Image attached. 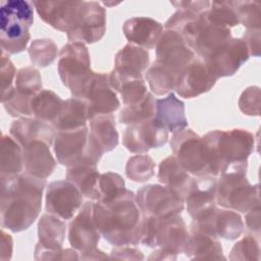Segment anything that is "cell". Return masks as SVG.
<instances>
[{"label":"cell","mask_w":261,"mask_h":261,"mask_svg":"<svg viewBox=\"0 0 261 261\" xmlns=\"http://www.w3.org/2000/svg\"><path fill=\"white\" fill-rule=\"evenodd\" d=\"M123 178L112 171L100 174L98 180L99 199L97 202H109L125 192Z\"/></svg>","instance_id":"43"},{"label":"cell","mask_w":261,"mask_h":261,"mask_svg":"<svg viewBox=\"0 0 261 261\" xmlns=\"http://www.w3.org/2000/svg\"><path fill=\"white\" fill-rule=\"evenodd\" d=\"M118 133L116 130L113 114L98 115L90 119L87 154L98 163L102 155L110 152L118 145Z\"/></svg>","instance_id":"19"},{"label":"cell","mask_w":261,"mask_h":261,"mask_svg":"<svg viewBox=\"0 0 261 261\" xmlns=\"http://www.w3.org/2000/svg\"><path fill=\"white\" fill-rule=\"evenodd\" d=\"M57 69L62 84L70 90L72 97L83 100L95 74L91 69L87 46L80 42H69L64 45L59 52Z\"/></svg>","instance_id":"5"},{"label":"cell","mask_w":261,"mask_h":261,"mask_svg":"<svg viewBox=\"0 0 261 261\" xmlns=\"http://www.w3.org/2000/svg\"><path fill=\"white\" fill-rule=\"evenodd\" d=\"M144 214L129 190L109 202L94 204V220L101 236L115 247L138 245L143 233Z\"/></svg>","instance_id":"2"},{"label":"cell","mask_w":261,"mask_h":261,"mask_svg":"<svg viewBox=\"0 0 261 261\" xmlns=\"http://www.w3.org/2000/svg\"><path fill=\"white\" fill-rule=\"evenodd\" d=\"M179 34L194 53L204 61L232 38L229 29L209 22L204 12L189 21Z\"/></svg>","instance_id":"8"},{"label":"cell","mask_w":261,"mask_h":261,"mask_svg":"<svg viewBox=\"0 0 261 261\" xmlns=\"http://www.w3.org/2000/svg\"><path fill=\"white\" fill-rule=\"evenodd\" d=\"M99 171L97 164L80 162L67 168L66 179L72 182L82 193L83 196L98 201V180Z\"/></svg>","instance_id":"31"},{"label":"cell","mask_w":261,"mask_h":261,"mask_svg":"<svg viewBox=\"0 0 261 261\" xmlns=\"http://www.w3.org/2000/svg\"><path fill=\"white\" fill-rule=\"evenodd\" d=\"M14 87L25 94L36 95L42 90V79L39 70L33 66L20 68L16 73Z\"/></svg>","instance_id":"45"},{"label":"cell","mask_w":261,"mask_h":261,"mask_svg":"<svg viewBox=\"0 0 261 261\" xmlns=\"http://www.w3.org/2000/svg\"><path fill=\"white\" fill-rule=\"evenodd\" d=\"M89 128L87 125L76 129L57 132L53 150L58 162L64 166H72L80 162L95 163L87 154Z\"/></svg>","instance_id":"14"},{"label":"cell","mask_w":261,"mask_h":261,"mask_svg":"<svg viewBox=\"0 0 261 261\" xmlns=\"http://www.w3.org/2000/svg\"><path fill=\"white\" fill-rule=\"evenodd\" d=\"M136 202L144 215L156 217L179 214L185 208V201L169 188L161 185L142 187L137 193Z\"/></svg>","instance_id":"11"},{"label":"cell","mask_w":261,"mask_h":261,"mask_svg":"<svg viewBox=\"0 0 261 261\" xmlns=\"http://www.w3.org/2000/svg\"><path fill=\"white\" fill-rule=\"evenodd\" d=\"M156 113V99L153 94L148 92L145 97L133 105L125 106L119 112L118 120L120 123L136 125L154 119Z\"/></svg>","instance_id":"36"},{"label":"cell","mask_w":261,"mask_h":261,"mask_svg":"<svg viewBox=\"0 0 261 261\" xmlns=\"http://www.w3.org/2000/svg\"><path fill=\"white\" fill-rule=\"evenodd\" d=\"M146 80L151 91L157 96L169 94L175 89L178 76L155 60L146 70Z\"/></svg>","instance_id":"38"},{"label":"cell","mask_w":261,"mask_h":261,"mask_svg":"<svg viewBox=\"0 0 261 261\" xmlns=\"http://www.w3.org/2000/svg\"><path fill=\"white\" fill-rule=\"evenodd\" d=\"M173 156L191 175H212L202 137L190 128L174 132L170 139Z\"/></svg>","instance_id":"9"},{"label":"cell","mask_w":261,"mask_h":261,"mask_svg":"<svg viewBox=\"0 0 261 261\" xmlns=\"http://www.w3.org/2000/svg\"><path fill=\"white\" fill-rule=\"evenodd\" d=\"M21 148L27 173L43 179L52 174L57 162L50 151L49 144L44 141H34Z\"/></svg>","instance_id":"25"},{"label":"cell","mask_w":261,"mask_h":261,"mask_svg":"<svg viewBox=\"0 0 261 261\" xmlns=\"http://www.w3.org/2000/svg\"><path fill=\"white\" fill-rule=\"evenodd\" d=\"M184 253L192 260L225 259L220 242L216 238L198 230H191Z\"/></svg>","instance_id":"30"},{"label":"cell","mask_w":261,"mask_h":261,"mask_svg":"<svg viewBox=\"0 0 261 261\" xmlns=\"http://www.w3.org/2000/svg\"><path fill=\"white\" fill-rule=\"evenodd\" d=\"M1 225L13 232L28 229L42 209L46 179L29 173L0 176Z\"/></svg>","instance_id":"1"},{"label":"cell","mask_w":261,"mask_h":261,"mask_svg":"<svg viewBox=\"0 0 261 261\" xmlns=\"http://www.w3.org/2000/svg\"><path fill=\"white\" fill-rule=\"evenodd\" d=\"M216 81L205 61L195 57L180 73L174 90L181 98L190 99L210 91Z\"/></svg>","instance_id":"22"},{"label":"cell","mask_w":261,"mask_h":261,"mask_svg":"<svg viewBox=\"0 0 261 261\" xmlns=\"http://www.w3.org/2000/svg\"><path fill=\"white\" fill-rule=\"evenodd\" d=\"M204 13L207 20L216 25L224 27L230 30L239 24L231 1L211 2L209 9Z\"/></svg>","instance_id":"41"},{"label":"cell","mask_w":261,"mask_h":261,"mask_svg":"<svg viewBox=\"0 0 261 261\" xmlns=\"http://www.w3.org/2000/svg\"><path fill=\"white\" fill-rule=\"evenodd\" d=\"M83 100L87 102L89 120L98 115L112 114L120 106V102L109 84L108 74L102 72H95Z\"/></svg>","instance_id":"20"},{"label":"cell","mask_w":261,"mask_h":261,"mask_svg":"<svg viewBox=\"0 0 261 261\" xmlns=\"http://www.w3.org/2000/svg\"><path fill=\"white\" fill-rule=\"evenodd\" d=\"M229 260H260V247L258 241L251 234L245 236L237 242L229 254Z\"/></svg>","instance_id":"46"},{"label":"cell","mask_w":261,"mask_h":261,"mask_svg":"<svg viewBox=\"0 0 261 261\" xmlns=\"http://www.w3.org/2000/svg\"><path fill=\"white\" fill-rule=\"evenodd\" d=\"M94 202L87 201L69 222L68 241L70 246L85 253L97 248L101 233L94 220Z\"/></svg>","instance_id":"17"},{"label":"cell","mask_w":261,"mask_h":261,"mask_svg":"<svg viewBox=\"0 0 261 261\" xmlns=\"http://www.w3.org/2000/svg\"><path fill=\"white\" fill-rule=\"evenodd\" d=\"M28 52L34 65L46 67L57 57V46L51 39H37L32 41Z\"/></svg>","instance_id":"40"},{"label":"cell","mask_w":261,"mask_h":261,"mask_svg":"<svg viewBox=\"0 0 261 261\" xmlns=\"http://www.w3.org/2000/svg\"><path fill=\"white\" fill-rule=\"evenodd\" d=\"M35 95H29L18 91L15 87L1 100L5 110L13 117H27L33 115L32 99Z\"/></svg>","instance_id":"42"},{"label":"cell","mask_w":261,"mask_h":261,"mask_svg":"<svg viewBox=\"0 0 261 261\" xmlns=\"http://www.w3.org/2000/svg\"><path fill=\"white\" fill-rule=\"evenodd\" d=\"M216 176L194 177L185 198L187 211L193 220L204 217L216 207Z\"/></svg>","instance_id":"21"},{"label":"cell","mask_w":261,"mask_h":261,"mask_svg":"<svg viewBox=\"0 0 261 261\" xmlns=\"http://www.w3.org/2000/svg\"><path fill=\"white\" fill-rule=\"evenodd\" d=\"M63 100L51 90H41L32 99V111L35 118L53 122L59 115Z\"/></svg>","instance_id":"37"},{"label":"cell","mask_w":261,"mask_h":261,"mask_svg":"<svg viewBox=\"0 0 261 261\" xmlns=\"http://www.w3.org/2000/svg\"><path fill=\"white\" fill-rule=\"evenodd\" d=\"M213 176L246 173L248 158L254 151L255 138L243 128L211 130L202 137Z\"/></svg>","instance_id":"3"},{"label":"cell","mask_w":261,"mask_h":261,"mask_svg":"<svg viewBox=\"0 0 261 261\" xmlns=\"http://www.w3.org/2000/svg\"><path fill=\"white\" fill-rule=\"evenodd\" d=\"M155 49L156 60L178 77L196 57L180 34L171 30H165L162 33Z\"/></svg>","instance_id":"13"},{"label":"cell","mask_w":261,"mask_h":261,"mask_svg":"<svg viewBox=\"0 0 261 261\" xmlns=\"http://www.w3.org/2000/svg\"><path fill=\"white\" fill-rule=\"evenodd\" d=\"M1 100L4 99L8 93L14 88L13 82L16 76V69L9 58V55L1 50Z\"/></svg>","instance_id":"48"},{"label":"cell","mask_w":261,"mask_h":261,"mask_svg":"<svg viewBox=\"0 0 261 261\" xmlns=\"http://www.w3.org/2000/svg\"><path fill=\"white\" fill-rule=\"evenodd\" d=\"M9 133L21 147L34 141H44L51 146L57 134L56 128L49 122L30 117H20L14 120L10 125Z\"/></svg>","instance_id":"26"},{"label":"cell","mask_w":261,"mask_h":261,"mask_svg":"<svg viewBox=\"0 0 261 261\" xmlns=\"http://www.w3.org/2000/svg\"><path fill=\"white\" fill-rule=\"evenodd\" d=\"M239 23L247 29H260L261 13L258 1H231Z\"/></svg>","instance_id":"44"},{"label":"cell","mask_w":261,"mask_h":261,"mask_svg":"<svg viewBox=\"0 0 261 261\" xmlns=\"http://www.w3.org/2000/svg\"><path fill=\"white\" fill-rule=\"evenodd\" d=\"M33 5L42 20L67 33L74 23L80 1H33Z\"/></svg>","instance_id":"23"},{"label":"cell","mask_w":261,"mask_h":261,"mask_svg":"<svg viewBox=\"0 0 261 261\" xmlns=\"http://www.w3.org/2000/svg\"><path fill=\"white\" fill-rule=\"evenodd\" d=\"M108 258L109 257L106 254H104V252H102L97 248L85 253H81V256H80V259H83V260H100V259L105 260Z\"/></svg>","instance_id":"56"},{"label":"cell","mask_w":261,"mask_h":261,"mask_svg":"<svg viewBox=\"0 0 261 261\" xmlns=\"http://www.w3.org/2000/svg\"><path fill=\"white\" fill-rule=\"evenodd\" d=\"M246 43L250 56L260 55V29H247L242 38Z\"/></svg>","instance_id":"51"},{"label":"cell","mask_w":261,"mask_h":261,"mask_svg":"<svg viewBox=\"0 0 261 261\" xmlns=\"http://www.w3.org/2000/svg\"><path fill=\"white\" fill-rule=\"evenodd\" d=\"M248 47L242 38H231L212 55L205 63L216 80L233 75L249 59Z\"/></svg>","instance_id":"16"},{"label":"cell","mask_w":261,"mask_h":261,"mask_svg":"<svg viewBox=\"0 0 261 261\" xmlns=\"http://www.w3.org/2000/svg\"><path fill=\"white\" fill-rule=\"evenodd\" d=\"M168 140V130L155 119L142 124L128 125L122 136L123 146L132 153L144 154L154 148H160Z\"/></svg>","instance_id":"18"},{"label":"cell","mask_w":261,"mask_h":261,"mask_svg":"<svg viewBox=\"0 0 261 261\" xmlns=\"http://www.w3.org/2000/svg\"><path fill=\"white\" fill-rule=\"evenodd\" d=\"M79 251L75 249L65 250H50L43 248L39 244L35 247V259L36 260H79Z\"/></svg>","instance_id":"49"},{"label":"cell","mask_w":261,"mask_h":261,"mask_svg":"<svg viewBox=\"0 0 261 261\" xmlns=\"http://www.w3.org/2000/svg\"><path fill=\"white\" fill-rule=\"evenodd\" d=\"M242 216L230 209L214 208L204 217L193 220L191 230H198L214 238H222L228 241L239 239L244 232Z\"/></svg>","instance_id":"12"},{"label":"cell","mask_w":261,"mask_h":261,"mask_svg":"<svg viewBox=\"0 0 261 261\" xmlns=\"http://www.w3.org/2000/svg\"><path fill=\"white\" fill-rule=\"evenodd\" d=\"M65 222L53 215L43 214L38 223V244L50 250H61L65 238Z\"/></svg>","instance_id":"34"},{"label":"cell","mask_w":261,"mask_h":261,"mask_svg":"<svg viewBox=\"0 0 261 261\" xmlns=\"http://www.w3.org/2000/svg\"><path fill=\"white\" fill-rule=\"evenodd\" d=\"M171 5H173L177 10H182L190 12L194 15L199 16L203 12L209 9L211 2L210 1H171Z\"/></svg>","instance_id":"50"},{"label":"cell","mask_w":261,"mask_h":261,"mask_svg":"<svg viewBox=\"0 0 261 261\" xmlns=\"http://www.w3.org/2000/svg\"><path fill=\"white\" fill-rule=\"evenodd\" d=\"M13 242L10 234L6 233L4 230L1 231V260H9L12 256Z\"/></svg>","instance_id":"54"},{"label":"cell","mask_w":261,"mask_h":261,"mask_svg":"<svg viewBox=\"0 0 261 261\" xmlns=\"http://www.w3.org/2000/svg\"><path fill=\"white\" fill-rule=\"evenodd\" d=\"M177 258V254H174L170 251L164 250V249H157L155 250L150 256L149 260H175Z\"/></svg>","instance_id":"55"},{"label":"cell","mask_w":261,"mask_h":261,"mask_svg":"<svg viewBox=\"0 0 261 261\" xmlns=\"http://www.w3.org/2000/svg\"><path fill=\"white\" fill-rule=\"evenodd\" d=\"M189 234L187 224L179 214L165 217L144 215L141 243L147 247H159L178 255L184 253Z\"/></svg>","instance_id":"6"},{"label":"cell","mask_w":261,"mask_h":261,"mask_svg":"<svg viewBox=\"0 0 261 261\" xmlns=\"http://www.w3.org/2000/svg\"><path fill=\"white\" fill-rule=\"evenodd\" d=\"M106 32V10L97 1H80L72 28L66 33L70 42L93 44Z\"/></svg>","instance_id":"10"},{"label":"cell","mask_w":261,"mask_h":261,"mask_svg":"<svg viewBox=\"0 0 261 261\" xmlns=\"http://www.w3.org/2000/svg\"><path fill=\"white\" fill-rule=\"evenodd\" d=\"M245 221L248 228L259 234L260 231V206L251 209L250 211L246 212Z\"/></svg>","instance_id":"53"},{"label":"cell","mask_w":261,"mask_h":261,"mask_svg":"<svg viewBox=\"0 0 261 261\" xmlns=\"http://www.w3.org/2000/svg\"><path fill=\"white\" fill-rule=\"evenodd\" d=\"M87 120V102L72 97L63 102L61 111L52 122V125L57 132L70 130L85 126Z\"/></svg>","instance_id":"33"},{"label":"cell","mask_w":261,"mask_h":261,"mask_svg":"<svg viewBox=\"0 0 261 261\" xmlns=\"http://www.w3.org/2000/svg\"><path fill=\"white\" fill-rule=\"evenodd\" d=\"M158 179L185 201L194 177L181 167L174 156H168L159 163Z\"/></svg>","instance_id":"28"},{"label":"cell","mask_w":261,"mask_h":261,"mask_svg":"<svg viewBox=\"0 0 261 261\" xmlns=\"http://www.w3.org/2000/svg\"><path fill=\"white\" fill-rule=\"evenodd\" d=\"M239 107L246 115L258 116L260 110V88L257 86L247 88L239 99Z\"/></svg>","instance_id":"47"},{"label":"cell","mask_w":261,"mask_h":261,"mask_svg":"<svg viewBox=\"0 0 261 261\" xmlns=\"http://www.w3.org/2000/svg\"><path fill=\"white\" fill-rule=\"evenodd\" d=\"M45 202L48 213L69 220L82 207L83 195L69 180H55L47 186Z\"/></svg>","instance_id":"15"},{"label":"cell","mask_w":261,"mask_h":261,"mask_svg":"<svg viewBox=\"0 0 261 261\" xmlns=\"http://www.w3.org/2000/svg\"><path fill=\"white\" fill-rule=\"evenodd\" d=\"M154 119L168 132H177L188 126L185 113V103L169 93L165 98L156 99V113Z\"/></svg>","instance_id":"27"},{"label":"cell","mask_w":261,"mask_h":261,"mask_svg":"<svg viewBox=\"0 0 261 261\" xmlns=\"http://www.w3.org/2000/svg\"><path fill=\"white\" fill-rule=\"evenodd\" d=\"M21 146L10 136L2 135L0 148V176H13L23 169Z\"/></svg>","instance_id":"35"},{"label":"cell","mask_w":261,"mask_h":261,"mask_svg":"<svg viewBox=\"0 0 261 261\" xmlns=\"http://www.w3.org/2000/svg\"><path fill=\"white\" fill-rule=\"evenodd\" d=\"M111 259H119V260H143L144 255L143 253L136 249V248H129L126 246H120L114 248L111 253L110 257Z\"/></svg>","instance_id":"52"},{"label":"cell","mask_w":261,"mask_h":261,"mask_svg":"<svg viewBox=\"0 0 261 261\" xmlns=\"http://www.w3.org/2000/svg\"><path fill=\"white\" fill-rule=\"evenodd\" d=\"M125 174L134 181H147L155 174V162L149 155H135L127 160Z\"/></svg>","instance_id":"39"},{"label":"cell","mask_w":261,"mask_h":261,"mask_svg":"<svg viewBox=\"0 0 261 261\" xmlns=\"http://www.w3.org/2000/svg\"><path fill=\"white\" fill-rule=\"evenodd\" d=\"M33 2L24 0L2 1L0 6L1 50L9 54L22 52L31 39L34 22Z\"/></svg>","instance_id":"4"},{"label":"cell","mask_w":261,"mask_h":261,"mask_svg":"<svg viewBox=\"0 0 261 261\" xmlns=\"http://www.w3.org/2000/svg\"><path fill=\"white\" fill-rule=\"evenodd\" d=\"M216 204L237 212H248L260 206L259 185H251L246 173L220 174L216 186Z\"/></svg>","instance_id":"7"},{"label":"cell","mask_w":261,"mask_h":261,"mask_svg":"<svg viewBox=\"0 0 261 261\" xmlns=\"http://www.w3.org/2000/svg\"><path fill=\"white\" fill-rule=\"evenodd\" d=\"M108 79L111 88L120 94L124 106L138 103L148 93L143 76L124 75L113 69Z\"/></svg>","instance_id":"32"},{"label":"cell","mask_w":261,"mask_h":261,"mask_svg":"<svg viewBox=\"0 0 261 261\" xmlns=\"http://www.w3.org/2000/svg\"><path fill=\"white\" fill-rule=\"evenodd\" d=\"M149 62L148 50L128 43L116 53L114 70L124 75L142 76L147 70Z\"/></svg>","instance_id":"29"},{"label":"cell","mask_w":261,"mask_h":261,"mask_svg":"<svg viewBox=\"0 0 261 261\" xmlns=\"http://www.w3.org/2000/svg\"><path fill=\"white\" fill-rule=\"evenodd\" d=\"M122 32L129 44L147 50L156 47L163 33V25L153 18L136 16L124 21Z\"/></svg>","instance_id":"24"}]
</instances>
